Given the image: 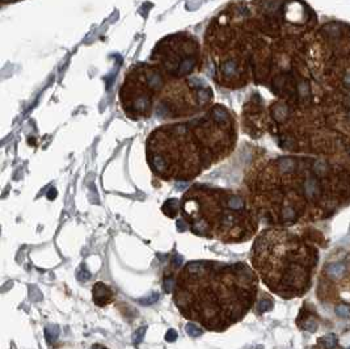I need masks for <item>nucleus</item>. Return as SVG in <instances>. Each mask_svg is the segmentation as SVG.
I'll return each mask as SVG.
<instances>
[{"mask_svg":"<svg viewBox=\"0 0 350 349\" xmlns=\"http://www.w3.org/2000/svg\"><path fill=\"white\" fill-rule=\"evenodd\" d=\"M245 185L260 222L291 227L324 221L350 204V154L261 160Z\"/></svg>","mask_w":350,"mask_h":349,"instance_id":"obj_1","label":"nucleus"},{"mask_svg":"<svg viewBox=\"0 0 350 349\" xmlns=\"http://www.w3.org/2000/svg\"><path fill=\"white\" fill-rule=\"evenodd\" d=\"M257 293V273L245 263L191 260L176 274L174 302L189 322L223 333L247 317Z\"/></svg>","mask_w":350,"mask_h":349,"instance_id":"obj_2","label":"nucleus"},{"mask_svg":"<svg viewBox=\"0 0 350 349\" xmlns=\"http://www.w3.org/2000/svg\"><path fill=\"white\" fill-rule=\"evenodd\" d=\"M268 129L293 154L336 155L350 148V92L320 87L299 101H275Z\"/></svg>","mask_w":350,"mask_h":349,"instance_id":"obj_3","label":"nucleus"},{"mask_svg":"<svg viewBox=\"0 0 350 349\" xmlns=\"http://www.w3.org/2000/svg\"><path fill=\"white\" fill-rule=\"evenodd\" d=\"M319 238L315 229L302 234L287 227H268L252 244V268L271 293L285 300L303 297L312 286L319 264Z\"/></svg>","mask_w":350,"mask_h":349,"instance_id":"obj_4","label":"nucleus"},{"mask_svg":"<svg viewBox=\"0 0 350 349\" xmlns=\"http://www.w3.org/2000/svg\"><path fill=\"white\" fill-rule=\"evenodd\" d=\"M181 222L196 237L238 244L254 238L258 218L247 193L193 185L180 201Z\"/></svg>","mask_w":350,"mask_h":349,"instance_id":"obj_5","label":"nucleus"},{"mask_svg":"<svg viewBox=\"0 0 350 349\" xmlns=\"http://www.w3.org/2000/svg\"><path fill=\"white\" fill-rule=\"evenodd\" d=\"M269 38L258 32L245 3L224 10L207 28L205 53L214 66V79L237 90L254 80L256 55Z\"/></svg>","mask_w":350,"mask_h":349,"instance_id":"obj_6","label":"nucleus"},{"mask_svg":"<svg viewBox=\"0 0 350 349\" xmlns=\"http://www.w3.org/2000/svg\"><path fill=\"white\" fill-rule=\"evenodd\" d=\"M146 158L152 174L164 181H191L206 170L189 122L155 129L146 142Z\"/></svg>","mask_w":350,"mask_h":349,"instance_id":"obj_7","label":"nucleus"},{"mask_svg":"<svg viewBox=\"0 0 350 349\" xmlns=\"http://www.w3.org/2000/svg\"><path fill=\"white\" fill-rule=\"evenodd\" d=\"M308 66L321 86L350 92V25L332 21L310 37Z\"/></svg>","mask_w":350,"mask_h":349,"instance_id":"obj_8","label":"nucleus"},{"mask_svg":"<svg viewBox=\"0 0 350 349\" xmlns=\"http://www.w3.org/2000/svg\"><path fill=\"white\" fill-rule=\"evenodd\" d=\"M189 127L206 170L228 158L235 150L238 141L237 121L234 114L221 104L213 105L189 122Z\"/></svg>","mask_w":350,"mask_h":349,"instance_id":"obj_9","label":"nucleus"},{"mask_svg":"<svg viewBox=\"0 0 350 349\" xmlns=\"http://www.w3.org/2000/svg\"><path fill=\"white\" fill-rule=\"evenodd\" d=\"M170 78L157 64H141L133 67L120 91V103L131 120L150 118Z\"/></svg>","mask_w":350,"mask_h":349,"instance_id":"obj_10","label":"nucleus"},{"mask_svg":"<svg viewBox=\"0 0 350 349\" xmlns=\"http://www.w3.org/2000/svg\"><path fill=\"white\" fill-rule=\"evenodd\" d=\"M151 62L170 79H188L202 67V49L191 33H175L157 44L151 54Z\"/></svg>","mask_w":350,"mask_h":349,"instance_id":"obj_11","label":"nucleus"},{"mask_svg":"<svg viewBox=\"0 0 350 349\" xmlns=\"http://www.w3.org/2000/svg\"><path fill=\"white\" fill-rule=\"evenodd\" d=\"M213 91L197 80L170 79L161 92L155 113L161 120H177L205 113L213 107Z\"/></svg>","mask_w":350,"mask_h":349,"instance_id":"obj_12","label":"nucleus"},{"mask_svg":"<svg viewBox=\"0 0 350 349\" xmlns=\"http://www.w3.org/2000/svg\"><path fill=\"white\" fill-rule=\"evenodd\" d=\"M317 296L324 306H332L336 317L350 319V248L337 250L319 274Z\"/></svg>","mask_w":350,"mask_h":349,"instance_id":"obj_13","label":"nucleus"},{"mask_svg":"<svg viewBox=\"0 0 350 349\" xmlns=\"http://www.w3.org/2000/svg\"><path fill=\"white\" fill-rule=\"evenodd\" d=\"M92 297H94L95 305L98 307H105L114 301L116 293L111 286L104 283H96L92 289Z\"/></svg>","mask_w":350,"mask_h":349,"instance_id":"obj_14","label":"nucleus"},{"mask_svg":"<svg viewBox=\"0 0 350 349\" xmlns=\"http://www.w3.org/2000/svg\"><path fill=\"white\" fill-rule=\"evenodd\" d=\"M163 213L170 217V218H176L178 214H180V201L172 198V200H168L165 201V204L161 207Z\"/></svg>","mask_w":350,"mask_h":349,"instance_id":"obj_15","label":"nucleus"},{"mask_svg":"<svg viewBox=\"0 0 350 349\" xmlns=\"http://www.w3.org/2000/svg\"><path fill=\"white\" fill-rule=\"evenodd\" d=\"M318 343L324 349H340L337 346V336L334 333H328L324 337H320Z\"/></svg>","mask_w":350,"mask_h":349,"instance_id":"obj_16","label":"nucleus"},{"mask_svg":"<svg viewBox=\"0 0 350 349\" xmlns=\"http://www.w3.org/2000/svg\"><path fill=\"white\" fill-rule=\"evenodd\" d=\"M271 309H273V301L268 296H264V298L257 305V313L264 314L267 311H271Z\"/></svg>","mask_w":350,"mask_h":349,"instance_id":"obj_17","label":"nucleus"},{"mask_svg":"<svg viewBox=\"0 0 350 349\" xmlns=\"http://www.w3.org/2000/svg\"><path fill=\"white\" fill-rule=\"evenodd\" d=\"M187 333L191 336V337H198V336L202 335V330H200V327H197L196 323L191 322V323L187 326Z\"/></svg>","mask_w":350,"mask_h":349,"instance_id":"obj_18","label":"nucleus"},{"mask_svg":"<svg viewBox=\"0 0 350 349\" xmlns=\"http://www.w3.org/2000/svg\"><path fill=\"white\" fill-rule=\"evenodd\" d=\"M45 335H46L48 343H51V341H54V340L58 337V335H59V330H58V328H55V331H54V333H51V327H46V330H45Z\"/></svg>","mask_w":350,"mask_h":349,"instance_id":"obj_19","label":"nucleus"},{"mask_svg":"<svg viewBox=\"0 0 350 349\" xmlns=\"http://www.w3.org/2000/svg\"><path fill=\"white\" fill-rule=\"evenodd\" d=\"M146 330H147V327L144 326V327H141L137 333H134V343H135V344H138V343H141V341H142L144 333H146Z\"/></svg>","mask_w":350,"mask_h":349,"instance_id":"obj_20","label":"nucleus"},{"mask_svg":"<svg viewBox=\"0 0 350 349\" xmlns=\"http://www.w3.org/2000/svg\"><path fill=\"white\" fill-rule=\"evenodd\" d=\"M176 339H177V333H176L175 330H170L167 335H165V340L170 341V343L175 341Z\"/></svg>","mask_w":350,"mask_h":349,"instance_id":"obj_21","label":"nucleus"},{"mask_svg":"<svg viewBox=\"0 0 350 349\" xmlns=\"http://www.w3.org/2000/svg\"><path fill=\"white\" fill-rule=\"evenodd\" d=\"M94 349H108V348H105V347H103V346H100V344H95V346H94Z\"/></svg>","mask_w":350,"mask_h":349,"instance_id":"obj_22","label":"nucleus"},{"mask_svg":"<svg viewBox=\"0 0 350 349\" xmlns=\"http://www.w3.org/2000/svg\"><path fill=\"white\" fill-rule=\"evenodd\" d=\"M4 3H10V1H17V0H3Z\"/></svg>","mask_w":350,"mask_h":349,"instance_id":"obj_23","label":"nucleus"},{"mask_svg":"<svg viewBox=\"0 0 350 349\" xmlns=\"http://www.w3.org/2000/svg\"><path fill=\"white\" fill-rule=\"evenodd\" d=\"M348 349H350V347H349V348H348Z\"/></svg>","mask_w":350,"mask_h":349,"instance_id":"obj_24","label":"nucleus"}]
</instances>
